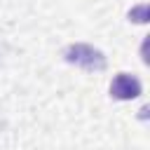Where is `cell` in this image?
<instances>
[{"instance_id":"cell-2","label":"cell","mask_w":150,"mask_h":150,"mask_svg":"<svg viewBox=\"0 0 150 150\" xmlns=\"http://www.w3.org/2000/svg\"><path fill=\"white\" fill-rule=\"evenodd\" d=\"M138 94H141V82H138L136 75L120 73V75H115V80L110 82V96H112V98L129 101V98H136Z\"/></svg>"},{"instance_id":"cell-1","label":"cell","mask_w":150,"mask_h":150,"mask_svg":"<svg viewBox=\"0 0 150 150\" xmlns=\"http://www.w3.org/2000/svg\"><path fill=\"white\" fill-rule=\"evenodd\" d=\"M66 61L73 63V66H80L84 70H103L105 68V56L103 52L89 47V45H70L66 52H63Z\"/></svg>"}]
</instances>
